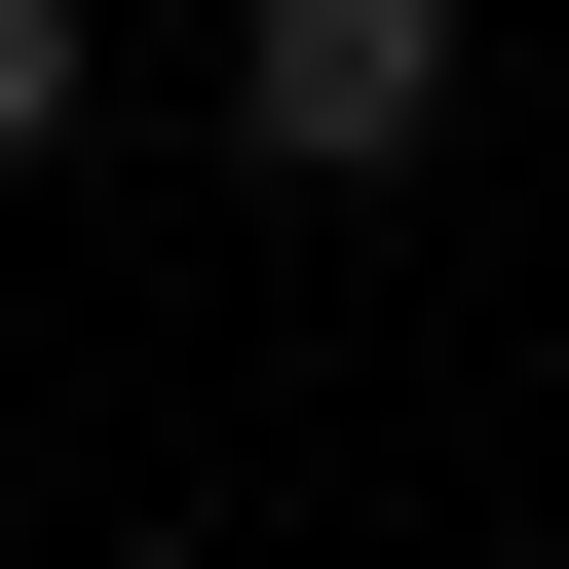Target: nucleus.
<instances>
[{
    "mask_svg": "<svg viewBox=\"0 0 569 569\" xmlns=\"http://www.w3.org/2000/svg\"><path fill=\"white\" fill-rule=\"evenodd\" d=\"M77 77H114V39H77V0H0V190H39V152H77Z\"/></svg>",
    "mask_w": 569,
    "mask_h": 569,
    "instance_id": "2",
    "label": "nucleus"
},
{
    "mask_svg": "<svg viewBox=\"0 0 569 569\" xmlns=\"http://www.w3.org/2000/svg\"><path fill=\"white\" fill-rule=\"evenodd\" d=\"M418 114H456V0H228V152L266 190H380Z\"/></svg>",
    "mask_w": 569,
    "mask_h": 569,
    "instance_id": "1",
    "label": "nucleus"
}]
</instances>
